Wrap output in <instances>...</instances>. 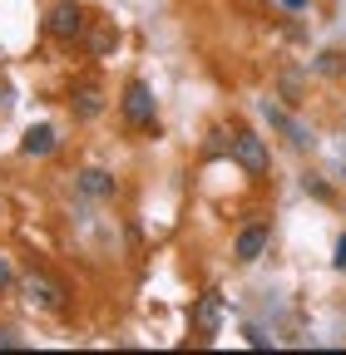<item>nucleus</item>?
<instances>
[{
	"label": "nucleus",
	"instance_id": "f257e3e1",
	"mask_svg": "<svg viewBox=\"0 0 346 355\" xmlns=\"http://www.w3.org/2000/svg\"><path fill=\"white\" fill-rule=\"evenodd\" d=\"M228 148H233V163H238L247 178H263V173H267V163H272V158H267V144L257 139V133H247V128H238V133H233V144H228Z\"/></svg>",
	"mask_w": 346,
	"mask_h": 355
},
{
	"label": "nucleus",
	"instance_id": "f03ea898",
	"mask_svg": "<svg viewBox=\"0 0 346 355\" xmlns=\"http://www.w3.org/2000/svg\"><path fill=\"white\" fill-rule=\"evenodd\" d=\"M119 109H124L129 128H154V89H149L144 79H129V84H124Z\"/></svg>",
	"mask_w": 346,
	"mask_h": 355
},
{
	"label": "nucleus",
	"instance_id": "7ed1b4c3",
	"mask_svg": "<svg viewBox=\"0 0 346 355\" xmlns=\"http://www.w3.org/2000/svg\"><path fill=\"white\" fill-rule=\"evenodd\" d=\"M45 30L60 40V44H74V40H84V30H90V20H84V10L74 6V0H60V6L50 10V20H45Z\"/></svg>",
	"mask_w": 346,
	"mask_h": 355
},
{
	"label": "nucleus",
	"instance_id": "20e7f679",
	"mask_svg": "<svg viewBox=\"0 0 346 355\" xmlns=\"http://www.w3.org/2000/svg\"><path fill=\"white\" fill-rule=\"evenodd\" d=\"M20 291H25V301H30L35 311H65V286H60L55 277L30 272V277L20 282Z\"/></svg>",
	"mask_w": 346,
	"mask_h": 355
},
{
	"label": "nucleus",
	"instance_id": "39448f33",
	"mask_svg": "<svg viewBox=\"0 0 346 355\" xmlns=\"http://www.w3.org/2000/svg\"><path fill=\"white\" fill-rule=\"evenodd\" d=\"M267 242H272V232H267V227H242V232H238V242H233V257H238L242 266H252L257 257L267 252Z\"/></svg>",
	"mask_w": 346,
	"mask_h": 355
},
{
	"label": "nucleus",
	"instance_id": "423d86ee",
	"mask_svg": "<svg viewBox=\"0 0 346 355\" xmlns=\"http://www.w3.org/2000/svg\"><path fill=\"white\" fill-rule=\"evenodd\" d=\"M263 114L272 119V128H282V133H287V144H292V148H307V144H312V133H307V123H297V119H287V114H282V109H277L272 99L263 104Z\"/></svg>",
	"mask_w": 346,
	"mask_h": 355
},
{
	"label": "nucleus",
	"instance_id": "0eeeda50",
	"mask_svg": "<svg viewBox=\"0 0 346 355\" xmlns=\"http://www.w3.org/2000/svg\"><path fill=\"white\" fill-rule=\"evenodd\" d=\"M55 144H60V139H55V128H50V123H40V128H30L25 139H20V153H25V158H50Z\"/></svg>",
	"mask_w": 346,
	"mask_h": 355
},
{
	"label": "nucleus",
	"instance_id": "6e6552de",
	"mask_svg": "<svg viewBox=\"0 0 346 355\" xmlns=\"http://www.w3.org/2000/svg\"><path fill=\"white\" fill-rule=\"evenodd\" d=\"M79 193L84 198H114V178L104 168H84L79 173Z\"/></svg>",
	"mask_w": 346,
	"mask_h": 355
},
{
	"label": "nucleus",
	"instance_id": "1a4fd4ad",
	"mask_svg": "<svg viewBox=\"0 0 346 355\" xmlns=\"http://www.w3.org/2000/svg\"><path fill=\"white\" fill-rule=\"evenodd\" d=\"M193 326H198L203 336H213V331L223 326V301H218V296H203L198 311H193Z\"/></svg>",
	"mask_w": 346,
	"mask_h": 355
},
{
	"label": "nucleus",
	"instance_id": "9d476101",
	"mask_svg": "<svg viewBox=\"0 0 346 355\" xmlns=\"http://www.w3.org/2000/svg\"><path fill=\"white\" fill-rule=\"evenodd\" d=\"M69 104H74V119H99V109H104V94H99L94 84H79Z\"/></svg>",
	"mask_w": 346,
	"mask_h": 355
},
{
	"label": "nucleus",
	"instance_id": "9b49d317",
	"mask_svg": "<svg viewBox=\"0 0 346 355\" xmlns=\"http://www.w3.org/2000/svg\"><path fill=\"white\" fill-rule=\"evenodd\" d=\"M114 44H119V35H114V30H94V35H90V55H109Z\"/></svg>",
	"mask_w": 346,
	"mask_h": 355
},
{
	"label": "nucleus",
	"instance_id": "f8f14e48",
	"mask_svg": "<svg viewBox=\"0 0 346 355\" xmlns=\"http://www.w3.org/2000/svg\"><path fill=\"white\" fill-rule=\"evenodd\" d=\"M307 193H312V198H322V202L331 198V188H327V183H317V178H307Z\"/></svg>",
	"mask_w": 346,
	"mask_h": 355
},
{
	"label": "nucleus",
	"instance_id": "ddd939ff",
	"mask_svg": "<svg viewBox=\"0 0 346 355\" xmlns=\"http://www.w3.org/2000/svg\"><path fill=\"white\" fill-rule=\"evenodd\" d=\"M336 272H346V237H336V257H331Z\"/></svg>",
	"mask_w": 346,
	"mask_h": 355
},
{
	"label": "nucleus",
	"instance_id": "4468645a",
	"mask_svg": "<svg viewBox=\"0 0 346 355\" xmlns=\"http://www.w3.org/2000/svg\"><path fill=\"white\" fill-rule=\"evenodd\" d=\"M10 282H15V272H10V261H6V257H0V291H6Z\"/></svg>",
	"mask_w": 346,
	"mask_h": 355
},
{
	"label": "nucleus",
	"instance_id": "2eb2a0df",
	"mask_svg": "<svg viewBox=\"0 0 346 355\" xmlns=\"http://www.w3.org/2000/svg\"><path fill=\"white\" fill-rule=\"evenodd\" d=\"M282 6H287V10H302V6H307V0H282Z\"/></svg>",
	"mask_w": 346,
	"mask_h": 355
}]
</instances>
